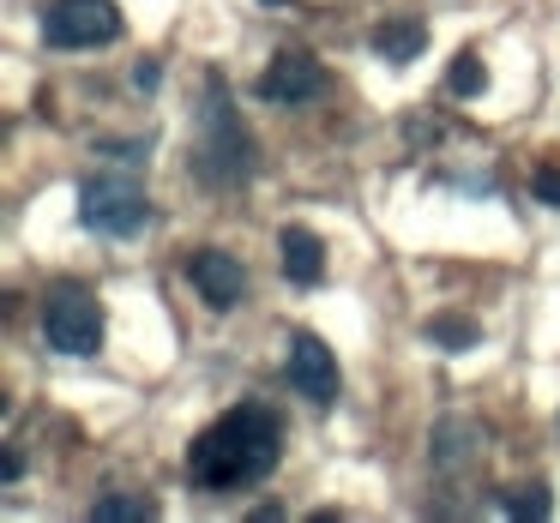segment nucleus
<instances>
[{
  "instance_id": "obj_13",
  "label": "nucleus",
  "mask_w": 560,
  "mask_h": 523,
  "mask_svg": "<svg viewBox=\"0 0 560 523\" xmlns=\"http://www.w3.org/2000/svg\"><path fill=\"white\" fill-rule=\"evenodd\" d=\"M151 518H158V499L145 494H103L91 506V523H151Z\"/></svg>"
},
{
  "instance_id": "obj_10",
  "label": "nucleus",
  "mask_w": 560,
  "mask_h": 523,
  "mask_svg": "<svg viewBox=\"0 0 560 523\" xmlns=\"http://www.w3.org/2000/svg\"><path fill=\"white\" fill-rule=\"evenodd\" d=\"M476 451H482V433H476V421H464V415H446V421L434 427V445H428V457H434L440 475H458V469H470Z\"/></svg>"
},
{
  "instance_id": "obj_15",
  "label": "nucleus",
  "mask_w": 560,
  "mask_h": 523,
  "mask_svg": "<svg viewBox=\"0 0 560 523\" xmlns=\"http://www.w3.org/2000/svg\"><path fill=\"white\" fill-rule=\"evenodd\" d=\"M500 511H506V518H548L555 499H548L542 482H536V487H512V494H500Z\"/></svg>"
},
{
  "instance_id": "obj_19",
  "label": "nucleus",
  "mask_w": 560,
  "mask_h": 523,
  "mask_svg": "<svg viewBox=\"0 0 560 523\" xmlns=\"http://www.w3.org/2000/svg\"><path fill=\"white\" fill-rule=\"evenodd\" d=\"M266 7H290V0H266Z\"/></svg>"
},
{
  "instance_id": "obj_12",
  "label": "nucleus",
  "mask_w": 560,
  "mask_h": 523,
  "mask_svg": "<svg viewBox=\"0 0 560 523\" xmlns=\"http://www.w3.org/2000/svg\"><path fill=\"white\" fill-rule=\"evenodd\" d=\"M422 337L434 343V349H446V355H464V349H476L482 331H476V319H464V313H434L422 325Z\"/></svg>"
},
{
  "instance_id": "obj_5",
  "label": "nucleus",
  "mask_w": 560,
  "mask_h": 523,
  "mask_svg": "<svg viewBox=\"0 0 560 523\" xmlns=\"http://www.w3.org/2000/svg\"><path fill=\"white\" fill-rule=\"evenodd\" d=\"M121 37V7L115 0H61L43 13V43L49 49H103Z\"/></svg>"
},
{
  "instance_id": "obj_17",
  "label": "nucleus",
  "mask_w": 560,
  "mask_h": 523,
  "mask_svg": "<svg viewBox=\"0 0 560 523\" xmlns=\"http://www.w3.org/2000/svg\"><path fill=\"white\" fill-rule=\"evenodd\" d=\"M19 475H25V457L7 445V451H0V482H19Z\"/></svg>"
},
{
  "instance_id": "obj_2",
  "label": "nucleus",
  "mask_w": 560,
  "mask_h": 523,
  "mask_svg": "<svg viewBox=\"0 0 560 523\" xmlns=\"http://www.w3.org/2000/svg\"><path fill=\"white\" fill-rule=\"evenodd\" d=\"M194 175L206 187H242L254 175V133L230 109V85L218 73L206 79V109H199V145H194Z\"/></svg>"
},
{
  "instance_id": "obj_3",
  "label": "nucleus",
  "mask_w": 560,
  "mask_h": 523,
  "mask_svg": "<svg viewBox=\"0 0 560 523\" xmlns=\"http://www.w3.org/2000/svg\"><path fill=\"white\" fill-rule=\"evenodd\" d=\"M43 337H49L55 355H73V361H85V355L103 349V307L91 289H79V283H55L49 295H43Z\"/></svg>"
},
{
  "instance_id": "obj_4",
  "label": "nucleus",
  "mask_w": 560,
  "mask_h": 523,
  "mask_svg": "<svg viewBox=\"0 0 560 523\" xmlns=\"http://www.w3.org/2000/svg\"><path fill=\"white\" fill-rule=\"evenodd\" d=\"M79 223L91 235H109V241H127L151 223V205L133 181H115V175H97V181L79 187Z\"/></svg>"
},
{
  "instance_id": "obj_11",
  "label": "nucleus",
  "mask_w": 560,
  "mask_h": 523,
  "mask_svg": "<svg viewBox=\"0 0 560 523\" xmlns=\"http://www.w3.org/2000/svg\"><path fill=\"white\" fill-rule=\"evenodd\" d=\"M368 43H374V55L386 67H410V61H422V49H428V25L422 19H386Z\"/></svg>"
},
{
  "instance_id": "obj_9",
  "label": "nucleus",
  "mask_w": 560,
  "mask_h": 523,
  "mask_svg": "<svg viewBox=\"0 0 560 523\" xmlns=\"http://www.w3.org/2000/svg\"><path fill=\"white\" fill-rule=\"evenodd\" d=\"M278 259H283V277L302 283V289L326 277V247H319V235L302 229V223H283L278 229Z\"/></svg>"
},
{
  "instance_id": "obj_18",
  "label": "nucleus",
  "mask_w": 560,
  "mask_h": 523,
  "mask_svg": "<svg viewBox=\"0 0 560 523\" xmlns=\"http://www.w3.org/2000/svg\"><path fill=\"white\" fill-rule=\"evenodd\" d=\"M133 85H139V91L158 85V61H139V67H133Z\"/></svg>"
},
{
  "instance_id": "obj_14",
  "label": "nucleus",
  "mask_w": 560,
  "mask_h": 523,
  "mask_svg": "<svg viewBox=\"0 0 560 523\" xmlns=\"http://www.w3.org/2000/svg\"><path fill=\"white\" fill-rule=\"evenodd\" d=\"M482 85H488L482 55H476V49H458V55H452V67H446V91H452V97H482Z\"/></svg>"
},
{
  "instance_id": "obj_6",
  "label": "nucleus",
  "mask_w": 560,
  "mask_h": 523,
  "mask_svg": "<svg viewBox=\"0 0 560 523\" xmlns=\"http://www.w3.org/2000/svg\"><path fill=\"white\" fill-rule=\"evenodd\" d=\"M326 91V67L314 61L307 49H278L259 73V97L278 103V109H295V103H314Z\"/></svg>"
},
{
  "instance_id": "obj_16",
  "label": "nucleus",
  "mask_w": 560,
  "mask_h": 523,
  "mask_svg": "<svg viewBox=\"0 0 560 523\" xmlns=\"http://www.w3.org/2000/svg\"><path fill=\"white\" fill-rule=\"evenodd\" d=\"M536 199H542V205H555L560 211V169H555V163H548V169H536Z\"/></svg>"
},
{
  "instance_id": "obj_1",
  "label": "nucleus",
  "mask_w": 560,
  "mask_h": 523,
  "mask_svg": "<svg viewBox=\"0 0 560 523\" xmlns=\"http://www.w3.org/2000/svg\"><path fill=\"white\" fill-rule=\"evenodd\" d=\"M283 457V427L266 403H242V409L218 415L206 433L187 445V482L199 494H235V487H254L278 469Z\"/></svg>"
},
{
  "instance_id": "obj_8",
  "label": "nucleus",
  "mask_w": 560,
  "mask_h": 523,
  "mask_svg": "<svg viewBox=\"0 0 560 523\" xmlns=\"http://www.w3.org/2000/svg\"><path fill=\"white\" fill-rule=\"evenodd\" d=\"M187 283L199 289V301L211 307V313H230V307L247 301V271L235 253H223V247H199L194 259H187Z\"/></svg>"
},
{
  "instance_id": "obj_7",
  "label": "nucleus",
  "mask_w": 560,
  "mask_h": 523,
  "mask_svg": "<svg viewBox=\"0 0 560 523\" xmlns=\"http://www.w3.org/2000/svg\"><path fill=\"white\" fill-rule=\"evenodd\" d=\"M283 373H290L295 397L319 403V409H326V403H338V355H331L326 343L314 337V331H295V337H290Z\"/></svg>"
}]
</instances>
